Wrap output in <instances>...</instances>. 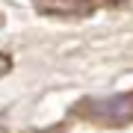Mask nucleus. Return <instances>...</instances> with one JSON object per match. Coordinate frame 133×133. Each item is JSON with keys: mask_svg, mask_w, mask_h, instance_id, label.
Here are the masks:
<instances>
[{"mask_svg": "<svg viewBox=\"0 0 133 133\" xmlns=\"http://www.w3.org/2000/svg\"><path fill=\"white\" fill-rule=\"evenodd\" d=\"M89 112L95 115V118L107 121V124H127L133 118V92L92 101V104H89Z\"/></svg>", "mask_w": 133, "mask_h": 133, "instance_id": "f257e3e1", "label": "nucleus"}, {"mask_svg": "<svg viewBox=\"0 0 133 133\" xmlns=\"http://www.w3.org/2000/svg\"><path fill=\"white\" fill-rule=\"evenodd\" d=\"M36 6L48 15H86L92 9V0H36Z\"/></svg>", "mask_w": 133, "mask_h": 133, "instance_id": "f03ea898", "label": "nucleus"}, {"mask_svg": "<svg viewBox=\"0 0 133 133\" xmlns=\"http://www.w3.org/2000/svg\"><path fill=\"white\" fill-rule=\"evenodd\" d=\"M112 3H130V0H112Z\"/></svg>", "mask_w": 133, "mask_h": 133, "instance_id": "7ed1b4c3", "label": "nucleus"}, {"mask_svg": "<svg viewBox=\"0 0 133 133\" xmlns=\"http://www.w3.org/2000/svg\"><path fill=\"white\" fill-rule=\"evenodd\" d=\"M0 133H6V130H3V127H0Z\"/></svg>", "mask_w": 133, "mask_h": 133, "instance_id": "20e7f679", "label": "nucleus"}]
</instances>
